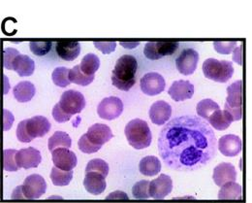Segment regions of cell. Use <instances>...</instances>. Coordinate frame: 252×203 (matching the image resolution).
I'll return each mask as SVG.
<instances>
[{"label":"cell","mask_w":252,"mask_h":203,"mask_svg":"<svg viewBox=\"0 0 252 203\" xmlns=\"http://www.w3.org/2000/svg\"><path fill=\"white\" fill-rule=\"evenodd\" d=\"M213 128L196 116H181L163 127L158 136V153L171 169L192 172L207 166L218 153Z\"/></svg>","instance_id":"cell-1"},{"label":"cell","mask_w":252,"mask_h":203,"mask_svg":"<svg viewBox=\"0 0 252 203\" xmlns=\"http://www.w3.org/2000/svg\"><path fill=\"white\" fill-rule=\"evenodd\" d=\"M138 69L137 60L130 55L121 57L116 64L112 74L113 85L124 92H128L136 83Z\"/></svg>","instance_id":"cell-2"},{"label":"cell","mask_w":252,"mask_h":203,"mask_svg":"<svg viewBox=\"0 0 252 203\" xmlns=\"http://www.w3.org/2000/svg\"><path fill=\"white\" fill-rule=\"evenodd\" d=\"M126 138L130 146L136 150H143L152 144L153 135L148 123L141 119H134L126 125Z\"/></svg>","instance_id":"cell-3"},{"label":"cell","mask_w":252,"mask_h":203,"mask_svg":"<svg viewBox=\"0 0 252 203\" xmlns=\"http://www.w3.org/2000/svg\"><path fill=\"white\" fill-rule=\"evenodd\" d=\"M202 69L206 78L218 83L228 82L234 74V68L231 62L216 59L206 60Z\"/></svg>","instance_id":"cell-4"},{"label":"cell","mask_w":252,"mask_h":203,"mask_svg":"<svg viewBox=\"0 0 252 203\" xmlns=\"http://www.w3.org/2000/svg\"><path fill=\"white\" fill-rule=\"evenodd\" d=\"M227 99L224 110L231 116L233 122L243 118V81L234 82L227 88Z\"/></svg>","instance_id":"cell-5"},{"label":"cell","mask_w":252,"mask_h":203,"mask_svg":"<svg viewBox=\"0 0 252 203\" xmlns=\"http://www.w3.org/2000/svg\"><path fill=\"white\" fill-rule=\"evenodd\" d=\"M179 47V42H148L144 49V55L151 61H158L173 55Z\"/></svg>","instance_id":"cell-6"},{"label":"cell","mask_w":252,"mask_h":203,"mask_svg":"<svg viewBox=\"0 0 252 203\" xmlns=\"http://www.w3.org/2000/svg\"><path fill=\"white\" fill-rule=\"evenodd\" d=\"M22 191L25 200H38L47 191V183L39 174H32L26 178Z\"/></svg>","instance_id":"cell-7"},{"label":"cell","mask_w":252,"mask_h":203,"mask_svg":"<svg viewBox=\"0 0 252 203\" xmlns=\"http://www.w3.org/2000/svg\"><path fill=\"white\" fill-rule=\"evenodd\" d=\"M64 112L70 115L81 113L86 107V100L83 94L78 91L69 90L64 92L59 102Z\"/></svg>","instance_id":"cell-8"},{"label":"cell","mask_w":252,"mask_h":203,"mask_svg":"<svg viewBox=\"0 0 252 203\" xmlns=\"http://www.w3.org/2000/svg\"><path fill=\"white\" fill-rule=\"evenodd\" d=\"M124 111V103L121 99L110 97L104 99L97 107L98 116L107 121H113L119 118Z\"/></svg>","instance_id":"cell-9"},{"label":"cell","mask_w":252,"mask_h":203,"mask_svg":"<svg viewBox=\"0 0 252 203\" xmlns=\"http://www.w3.org/2000/svg\"><path fill=\"white\" fill-rule=\"evenodd\" d=\"M142 92L150 97H155L165 90V80L158 72H150L144 75L140 82Z\"/></svg>","instance_id":"cell-10"},{"label":"cell","mask_w":252,"mask_h":203,"mask_svg":"<svg viewBox=\"0 0 252 203\" xmlns=\"http://www.w3.org/2000/svg\"><path fill=\"white\" fill-rule=\"evenodd\" d=\"M199 62V54L194 49H185L176 60V67L183 75L189 76L195 72Z\"/></svg>","instance_id":"cell-11"},{"label":"cell","mask_w":252,"mask_h":203,"mask_svg":"<svg viewBox=\"0 0 252 203\" xmlns=\"http://www.w3.org/2000/svg\"><path fill=\"white\" fill-rule=\"evenodd\" d=\"M173 190V181L169 175L161 174L150 184V195L155 200H164Z\"/></svg>","instance_id":"cell-12"},{"label":"cell","mask_w":252,"mask_h":203,"mask_svg":"<svg viewBox=\"0 0 252 203\" xmlns=\"http://www.w3.org/2000/svg\"><path fill=\"white\" fill-rule=\"evenodd\" d=\"M55 167L63 170H73L77 164V156L68 148H58L52 152Z\"/></svg>","instance_id":"cell-13"},{"label":"cell","mask_w":252,"mask_h":203,"mask_svg":"<svg viewBox=\"0 0 252 203\" xmlns=\"http://www.w3.org/2000/svg\"><path fill=\"white\" fill-rule=\"evenodd\" d=\"M16 161L20 169H30L37 168L42 161L41 153L33 147L25 148L18 151L16 155Z\"/></svg>","instance_id":"cell-14"},{"label":"cell","mask_w":252,"mask_h":203,"mask_svg":"<svg viewBox=\"0 0 252 203\" xmlns=\"http://www.w3.org/2000/svg\"><path fill=\"white\" fill-rule=\"evenodd\" d=\"M168 94L174 102H185L193 97L194 86L189 81H175L170 87Z\"/></svg>","instance_id":"cell-15"},{"label":"cell","mask_w":252,"mask_h":203,"mask_svg":"<svg viewBox=\"0 0 252 203\" xmlns=\"http://www.w3.org/2000/svg\"><path fill=\"white\" fill-rule=\"evenodd\" d=\"M218 147L223 156L236 157L242 152V140L235 135H227L219 140Z\"/></svg>","instance_id":"cell-16"},{"label":"cell","mask_w":252,"mask_h":203,"mask_svg":"<svg viewBox=\"0 0 252 203\" xmlns=\"http://www.w3.org/2000/svg\"><path fill=\"white\" fill-rule=\"evenodd\" d=\"M149 115L150 119L155 125H165L172 115V107L166 102L158 101L151 106Z\"/></svg>","instance_id":"cell-17"},{"label":"cell","mask_w":252,"mask_h":203,"mask_svg":"<svg viewBox=\"0 0 252 203\" xmlns=\"http://www.w3.org/2000/svg\"><path fill=\"white\" fill-rule=\"evenodd\" d=\"M51 128V123L43 116H35L27 120V131L32 139L46 135Z\"/></svg>","instance_id":"cell-18"},{"label":"cell","mask_w":252,"mask_h":203,"mask_svg":"<svg viewBox=\"0 0 252 203\" xmlns=\"http://www.w3.org/2000/svg\"><path fill=\"white\" fill-rule=\"evenodd\" d=\"M59 57L66 62H73L81 53V44L78 41H60L56 44Z\"/></svg>","instance_id":"cell-19"},{"label":"cell","mask_w":252,"mask_h":203,"mask_svg":"<svg viewBox=\"0 0 252 203\" xmlns=\"http://www.w3.org/2000/svg\"><path fill=\"white\" fill-rule=\"evenodd\" d=\"M213 179L219 187H222L224 184L237 180V170L232 164L222 163L214 169Z\"/></svg>","instance_id":"cell-20"},{"label":"cell","mask_w":252,"mask_h":203,"mask_svg":"<svg viewBox=\"0 0 252 203\" xmlns=\"http://www.w3.org/2000/svg\"><path fill=\"white\" fill-rule=\"evenodd\" d=\"M105 178V176L97 172L87 173L84 180V186L87 192L94 196L101 195L107 187Z\"/></svg>","instance_id":"cell-21"},{"label":"cell","mask_w":252,"mask_h":203,"mask_svg":"<svg viewBox=\"0 0 252 203\" xmlns=\"http://www.w3.org/2000/svg\"><path fill=\"white\" fill-rule=\"evenodd\" d=\"M87 135L92 142H94L96 145L101 146H103L105 143H107L114 137L111 129L104 124H95L92 126L89 129Z\"/></svg>","instance_id":"cell-22"},{"label":"cell","mask_w":252,"mask_h":203,"mask_svg":"<svg viewBox=\"0 0 252 203\" xmlns=\"http://www.w3.org/2000/svg\"><path fill=\"white\" fill-rule=\"evenodd\" d=\"M12 70L16 71L20 77L31 76L35 70V63L29 56L21 54L14 60Z\"/></svg>","instance_id":"cell-23"},{"label":"cell","mask_w":252,"mask_h":203,"mask_svg":"<svg viewBox=\"0 0 252 203\" xmlns=\"http://www.w3.org/2000/svg\"><path fill=\"white\" fill-rule=\"evenodd\" d=\"M35 93H36L35 86L30 81L20 82L13 89L14 98L18 102L22 103L31 102L33 97L35 96Z\"/></svg>","instance_id":"cell-24"},{"label":"cell","mask_w":252,"mask_h":203,"mask_svg":"<svg viewBox=\"0 0 252 203\" xmlns=\"http://www.w3.org/2000/svg\"><path fill=\"white\" fill-rule=\"evenodd\" d=\"M209 124L217 131H224L228 129L231 124L233 123V120L231 116L225 111L218 109L216 110L208 119Z\"/></svg>","instance_id":"cell-25"},{"label":"cell","mask_w":252,"mask_h":203,"mask_svg":"<svg viewBox=\"0 0 252 203\" xmlns=\"http://www.w3.org/2000/svg\"><path fill=\"white\" fill-rule=\"evenodd\" d=\"M219 200L221 201H236L242 200V186L235 181L228 182L221 187L219 193Z\"/></svg>","instance_id":"cell-26"},{"label":"cell","mask_w":252,"mask_h":203,"mask_svg":"<svg viewBox=\"0 0 252 203\" xmlns=\"http://www.w3.org/2000/svg\"><path fill=\"white\" fill-rule=\"evenodd\" d=\"M139 170L145 176H156L161 170V163L155 156H148L141 160L139 164Z\"/></svg>","instance_id":"cell-27"},{"label":"cell","mask_w":252,"mask_h":203,"mask_svg":"<svg viewBox=\"0 0 252 203\" xmlns=\"http://www.w3.org/2000/svg\"><path fill=\"white\" fill-rule=\"evenodd\" d=\"M71 145L72 140L70 136L64 132H56L48 141V148L51 152L58 148H70Z\"/></svg>","instance_id":"cell-28"},{"label":"cell","mask_w":252,"mask_h":203,"mask_svg":"<svg viewBox=\"0 0 252 203\" xmlns=\"http://www.w3.org/2000/svg\"><path fill=\"white\" fill-rule=\"evenodd\" d=\"M69 79H70L71 83L86 87L94 82V75H87L82 71L81 66H76L72 69H70Z\"/></svg>","instance_id":"cell-29"},{"label":"cell","mask_w":252,"mask_h":203,"mask_svg":"<svg viewBox=\"0 0 252 203\" xmlns=\"http://www.w3.org/2000/svg\"><path fill=\"white\" fill-rule=\"evenodd\" d=\"M51 179L55 186H59V187L67 186L73 179V171L61 169L55 167L51 171Z\"/></svg>","instance_id":"cell-30"},{"label":"cell","mask_w":252,"mask_h":203,"mask_svg":"<svg viewBox=\"0 0 252 203\" xmlns=\"http://www.w3.org/2000/svg\"><path fill=\"white\" fill-rule=\"evenodd\" d=\"M218 109H220V105L210 99L201 101L197 104V107H196L198 116L203 118L206 121H208L210 116Z\"/></svg>","instance_id":"cell-31"},{"label":"cell","mask_w":252,"mask_h":203,"mask_svg":"<svg viewBox=\"0 0 252 203\" xmlns=\"http://www.w3.org/2000/svg\"><path fill=\"white\" fill-rule=\"evenodd\" d=\"M81 69L87 75H94L100 67V60L94 54H88L81 63Z\"/></svg>","instance_id":"cell-32"},{"label":"cell","mask_w":252,"mask_h":203,"mask_svg":"<svg viewBox=\"0 0 252 203\" xmlns=\"http://www.w3.org/2000/svg\"><path fill=\"white\" fill-rule=\"evenodd\" d=\"M150 184L148 180H142L137 182L132 188V195L135 200H149L150 195Z\"/></svg>","instance_id":"cell-33"},{"label":"cell","mask_w":252,"mask_h":203,"mask_svg":"<svg viewBox=\"0 0 252 203\" xmlns=\"http://www.w3.org/2000/svg\"><path fill=\"white\" fill-rule=\"evenodd\" d=\"M69 72H70V69H68V68H56L52 74V79H53L54 84L61 88H65V87L69 86L71 83V81L69 79Z\"/></svg>","instance_id":"cell-34"},{"label":"cell","mask_w":252,"mask_h":203,"mask_svg":"<svg viewBox=\"0 0 252 203\" xmlns=\"http://www.w3.org/2000/svg\"><path fill=\"white\" fill-rule=\"evenodd\" d=\"M18 151L15 149H6L3 152V166L4 169L9 172H15L20 169L16 161V155Z\"/></svg>","instance_id":"cell-35"},{"label":"cell","mask_w":252,"mask_h":203,"mask_svg":"<svg viewBox=\"0 0 252 203\" xmlns=\"http://www.w3.org/2000/svg\"><path fill=\"white\" fill-rule=\"evenodd\" d=\"M90 172H97L107 177L109 174V165L101 159H94L89 162L86 168V174Z\"/></svg>","instance_id":"cell-36"},{"label":"cell","mask_w":252,"mask_h":203,"mask_svg":"<svg viewBox=\"0 0 252 203\" xmlns=\"http://www.w3.org/2000/svg\"><path fill=\"white\" fill-rule=\"evenodd\" d=\"M78 146L80 151H82L85 154H94L102 148L101 145H96L94 142H92L87 135V134L79 139Z\"/></svg>","instance_id":"cell-37"},{"label":"cell","mask_w":252,"mask_h":203,"mask_svg":"<svg viewBox=\"0 0 252 203\" xmlns=\"http://www.w3.org/2000/svg\"><path fill=\"white\" fill-rule=\"evenodd\" d=\"M52 45H53V42H51V41H44V42L32 41L30 43V48L34 55L42 57V56L47 55L51 51Z\"/></svg>","instance_id":"cell-38"},{"label":"cell","mask_w":252,"mask_h":203,"mask_svg":"<svg viewBox=\"0 0 252 203\" xmlns=\"http://www.w3.org/2000/svg\"><path fill=\"white\" fill-rule=\"evenodd\" d=\"M215 50L221 55H229L237 47V41H215Z\"/></svg>","instance_id":"cell-39"},{"label":"cell","mask_w":252,"mask_h":203,"mask_svg":"<svg viewBox=\"0 0 252 203\" xmlns=\"http://www.w3.org/2000/svg\"><path fill=\"white\" fill-rule=\"evenodd\" d=\"M21 55V53L14 48H6L3 52V66L8 70H12L14 60L17 56Z\"/></svg>","instance_id":"cell-40"},{"label":"cell","mask_w":252,"mask_h":203,"mask_svg":"<svg viewBox=\"0 0 252 203\" xmlns=\"http://www.w3.org/2000/svg\"><path fill=\"white\" fill-rule=\"evenodd\" d=\"M17 138L23 143H30L33 140L27 131V120H24L19 124L17 128Z\"/></svg>","instance_id":"cell-41"},{"label":"cell","mask_w":252,"mask_h":203,"mask_svg":"<svg viewBox=\"0 0 252 203\" xmlns=\"http://www.w3.org/2000/svg\"><path fill=\"white\" fill-rule=\"evenodd\" d=\"M53 117H54L55 121L58 123H66L71 119L72 115L64 112L62 109L61 105L58 103L55 105V107L53 109Z\"/></svg>","instance_id":"cell-42"},{"label":"cell","mask_w":252,"mask_h":203,"mask_svg":"<svg viewBox=\"0 0 252 203\" xmlns=\"http://www.w3.org/2000/svg\"><path fill=\"white\" fill-rule=\"evenodd\" d=\"M95 48L100 50L103 54L108 55L113 53L116 50L117 42L116 41H106V42H94Z\"/></svg>","instance_id":"cell-43"},{"label":"cell","mask_w":252,"mask_h":203,"mask_svg":"<svg viewBox=\"0 0 252 203\" xmlns=\"http://www.w3.org/2000/svg\"><path fill=\"white\" fill-rule=\"evenodd\" d=\"M3 113H4V131L7 132L12 128L15 119H14L13 114L10 113L8 110L4 109Z\"/></svg>","instance_id":"cell-44"},{"label":"cell","mask_w":252,"mask_h":203,"mask_svg":"<svg viewBox=\"0 0 252 203\" xmlns=\"http://www.w3.org/2000/svg\"><path fill=\"white\" fill-rule=\"evenodd\" d=\"M234 62L238 63L240 66L243 65V44L239 48H235L234 50V56H233Z\"/></svg>","instance_id":"cell-45"},{"label":"cell","mask_w":252,"mask_h":203,"mask_svg":"<svg viewBox=\"0 0 252 203\" xmlns=\"http://www.w3.org/2000/svg\"><path fill=\"white\" fill-rule=\"evenodd\" d=\"M107 200H129V198L126 196V193L117 191L110 194V196L107 197Z\"/></svg>","instance_id":"cell-46"},{"label":"cell","mask_w":252,"mask_h":203,"mask_svg":"<svg viewBox=\"0 0 252 203\" xmlns=\"http://www.w3.org/2000/svg\"><path fill=\"white\" fill-rule=\"evenodd\" d=\"M12 199H13V200H19V199L22 200V199H25L24 194H23V191H22V186L18 187V188L14 191L13 196H12Z\"/></svg>","instance_id":"cell-47"},{"label":"cell","mask_w":252,"mask_h":203,"mask_svg":"<svg viewBox=\"0 0 252 203\" xmlns=\"http://www.w3.org/2000/svg\"><path fill=\"white\" fill-rule=\"evenodd\" d=\"M121 45L126 49H133L140 45V42H121Z\"/></svg>","instance_id":"cell-48"}]
</instances>
